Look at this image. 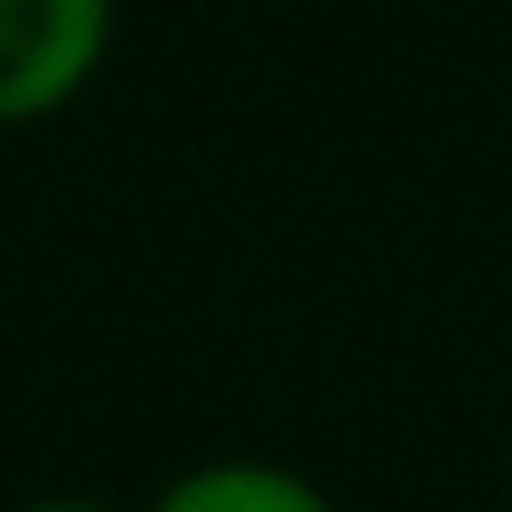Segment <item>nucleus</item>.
<instances>
[{
    "label": "nucleus",
    "mask_w": 512,
    "mask_h": 512,
    "mask_svg": "<svg viewBox=\"0 0 512 512\" xmlns=\"http://www.w3.org/2000/svg\"><path fill=\"white\" fill-rule=\"evenodd\" d=\"M112 40V0H0V128L88 88Z\"/></svg>",
    "instance_id": "obj_1"
},
{
    "label": "nucleus",
    "mask_w": 512,
    "mask_h": 512,
    "mask_svg": "<svg viewBox=\"0 0 512 512\" xmlns=\"http://www.w3.org/2000/svg\"><path fill=\"white\" fill-rule=\"evenodd\" d=\"M144 512H336V496L272 456H208L176 472Z\"/></svg>",
    "instance_id": "obj_2"
},
{
    "label": "nucleus",
    "mask_w": 512,
    "mask_h": 512,
    "mask_svg": "<svg viewBox=\"0 0 512 512\" xmlns=\"http://www.w3.org/2000/svg\"><path fill=\"white\" fill-rule=\"evenodd\" d=\"M16 512H120V504H104V496H80V488H56V496H32V504H16Z\"/></svg>",
    "instance_id": "obj_3"
}]
</instances>
